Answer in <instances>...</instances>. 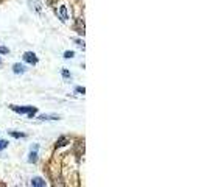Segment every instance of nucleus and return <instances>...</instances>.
Returning a JSON list of instances; mask_svg holds the SVG:
<instances>
[{
    "mask_svg": "<svg viewBox=\"0 0 207 187\" xmlns=\"http://www.w3.org/2000/svg\"><path fill=\"white\" fill-rule=\"evenodd\" d=\"M10 108L13 109L14 112H17V114H26L28 119H33V117L36 116V112H37L36 106H16V105H11Z\"/></svg>",
    "mask_w": 207,
    "mask_h": 187,
    "instance_id": "obj_1",
    "label": "nucleus"
},
{
    "mask_svg": "<svg viewBox=\"0 0 207 187\" xmlns=\"http://www.w3.org/2000/svg\"><path fill=\"white\" fill-rule=\"evenodd\" d=\"M22 58H24L25 63L31 64V66H34V64H37V56H36V53H34V52H25Z\"/></svg>",
    "mask_w": 207,
    "mask_h": 187,
    "instance_id": "obj_2",
    "label": "nucleus"
},
{
    "mask_svg": "<svg viewBox=\"0 0 207 187\" xmlns=\"http://www.w3.org/2000/svg\"><path fill=\"white\" fill-rule=\"evenodd\" d=\"M13 72L16 75H22V73H25V72H26V67L24 66V64H20V63H16L13 66Z\"/></svg>",
    "mask_w": 207,
    "mask_h": 187,
    "instance_id": "obj_3",
    "label": "nucleus"
},
{
    "mask_svg": "<svg viewBox=\"0 0 207 187\" xmlns=\"http://www.w3.org/2000/svg\"><path fill=\"white\" fill-rule=\"evenodd\" d=\"M31 186H33V187H45V186H47V182H45L42 178L36 176V178L31 179Z\"/></svg>",
    "mask_w": 207,
    "mask_h": 187,
    "instance_id": "obj_4",
    "label": "nucleus"
},
{
    "mask_svg": "<svg viewBox=\"0 0 207 187\" xmlns=\"http://www.w3.org/2000/svg\"><path fill=\"white\" fill-rule=\"evenodd\" d=\"M39 120H59V116H56V114H42V116L37 117Z\"/></svg>",
    "mask_w": 207,
    "mask_h": 187,
    "instance_id": "obj_5",
    "label": "nucleus"
},
{
    "mask_svg": "<svg viewBox=\"0 0 207 187\" xmlns=\"http://www.w3.org/2000/svg\"><path fill=\"white\" fill-rule=\"evenodd\" d=\"M28 162H30V164H36V162H37V150H30Z\"/></svg>",
    "mask_w": 207,
    "mask_h": 187,
    "instance_id": "obj_6",
    "label": "nucleus"
},
{
    "mask_svg": "<svg viewBox=\"0 0 207 187\" xmlns=\"http://www.w3.org/2000/svg\"><path fill=\"white\" fill-rule=\"evenodd\" d=\"M59 14H61V20H62V22H66L67 19H69V16H67V8H66V6H61V8H59Z\"/></svg>",
    "mask_w": 207,
    "mask_h": 187,
    "instance_id": "obj_7",
    "label": "nucleus"
},
{
    "mask_svg": "<svg viewBox=\"0 0 207 187\" xmlns=\"http://www.w3.org/2000/svg\"><path fill=\"white\" fill-rule=\"evenodd\" d=\"M10 136H13L14 139H22V137H25L24 133H17V131H8Z\"/></svg>",
    "mask_w": 207,
    "mask_h": 187,
    "instance_id": "obj_8",
    "label": "nucleus"
},
{
    "mask_svg": "<svg viewBox=\"0 0 207 187\" xmlns=\"http://www.w3.org/2000/svg\"><path fill=\"white\" fill-rule=\"evenodd\" d=\"M75 56V52L73 50H67V52H64V58L66 59H72Z\"/></svg>",
    "mask_w": 207,
    "mask_h": 187,
    "instance_id": "obj_9",
    "label": "nucleus"
},
{
    "mask_svg": "<svg viewBox=\"0 0 207 187\" xmlns=\"http://www.w3.org/2000/svg\"><path fill=\"white\" fill-rule=\"evenodd\" d=\"M69 142V139L67 137H61V139L58 140V142H56V147H62V145H66Z\"/></svg>",
    "mask_w": 207,
    "mask_h": 187,
    "instance_id": "obj_10",
    "label": "nucleus"
},
{
    "mask_svg": "<svg viewBox=\"0 0 207 187\" xmlns=\"http://www.w3.org/2000/svg\"><path fill=\"white\" fill-rule=\"evenodd\" d=\"M5 148H8V140L0 139V150H5Z\"/></svg>",
    "mask_w": 207,
    "mask_h": 187,
    "instance_id": "obj_11",
    "label": "nucleus"
},
{
    "mask_svg": "<svg viewBox=\"0 0 207 187\" xmlns=\"http://www.w3.org/2000/svg\"><path fill=\"white\" fill-rule=\"evenodd\" d=\"M75 92L76 94H86V89H84L83 86H76L75 87Z\"/></svg>",
    "mask_w": 207,
    "mask_h": 187,
    "instance_id": "obj_12",
    "label": "nucleus"
},
{
    "mask_svg": "<svg viewBox=\"0 0 207 187\" xmlns=\"http://www.w3.org/2000/svg\"><path fill=\"white\" fill-rule=\"evenodd\" d=\"M61 73H62V77H64V78H70V77H72L70 72H69L67 69H62V72H61Z\"/></svg>",
    "mask_w": 207,
    "mask_h": 187,
    "instance_id": "obj_13",
    "label": "nucleus"
},
{
    "mask_svg": "<svg viewBox=\"0 0 207 187\" xmlns=\"http://www.w3.org/2000/svg\"><path fill=\"white\" fill-rule=\"evenodd\" d=\"M73 41L79 45V47H83V48H84V41H81V39H73Z\"/></svg>",
    "mask_w": 207,
    "mask_h": 187,
    "instance_id": "obj_14",
    "label": "nucleus"
},
{
    "mask_svg": "<svg viewBox=\"0 0 207 187\" xmlns=\"http://www.w3.org/2000/svg\"><path fill=\"white\" fill-rule=\"evenodd\" d=\"M0 53H3V55H6V53H10V50L6 47H0Z\"/></svg>",
    "mask_w": 207,
    "mask_h": 187,
    "instance_id": "obj_15",
    "label": "nucleus"
},
{
    "mask_svg": "<svg viewBox=\"0 0 207 187\" xmlns=\"http://www.w3.org/2000/svg\"><path fill=\"white\" fill-rule=\"evenodd\" d=\"M37 148H39V145L34 143V145H31V148H30V150H37Z\"/></svg>",
    "mask_w": 207,
    "mask_h": 187,
    "instance_id": "obj_16",
    "label": "nucleus"
},
{
    "mask_svg": "<svg viewBox=\"0 0 207 187\" xmlns=\"http://www.w3.org/2000/svg\"><path fill=\"white\" fill-rule=\"evenodd\" d=\"M0 63H2V59H0Z\"/></svg>",
    "mask_w": 207,
    "mask_h": 187,
    "instance_id": "obj_17",
    "label": "nucleus"
}]
</instances>
